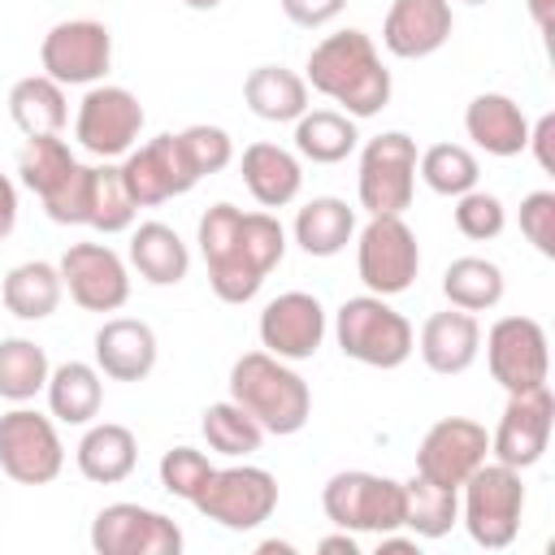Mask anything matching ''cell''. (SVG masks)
Returning a JSON list of instances; mask_svg holds the SVG:
<instances>
[{"mask_svg":"<svg viewBox=\"0 0 555 555\" xmlns=\"http://www.w3.org/2000/svg\"><path fill=\"white\" fill-rule=\"evenodd\" d=\"M325 330H330L325 308L308 291H282L278 299H269L260 312V325H256L260 347L278 360H291V364L312 360L325 343Z\"/></svg>","mask_w":555,"mask_h":555,"instance_id":"obj_20","label":"cell"},{"mask_svg":"<svg viewBox=\"0 0 555 555\" xmlns=\"http://www.w3.org/2000/svg\"><path fill=\"white\" fill-rule=\"evenodd\" d=\"M199 429H204L208 451H217V455H225V460H247V455H256L260 442H264V429H260L234 399L208 403Z\"/></svg>","mask_w":555,"mask_h":555,"instance_id":"obj_38","label":"cell"},{"mask_svg":"<svg viewBox=\"0 0 555 555\" xmlns=\"http://www.w3.org/2000/svg\"><path fill=\"white\" fill-rule=\"evenodd\" d=\"M48 416L61 425H91L104 403V373L87 360H65L48 373Z\"/></svg>","mask_w":555,"mask_h":555,"instance_id":"obj_27","label":"cell"},{"mask_svg":"<svg viewBox=\"0 0 555 555\" xmlns=\"http://www.w3.org/2000/svg\"><path fill=\"white\" fill-rule=\"evenodd\" d=\"M295 243L317 256V260H330L338 256L351 238H356V208L338 195H312L299 212H295V225H291Z\"/></svg>","mask_w":555,"mask_h":555,"instance_id":"obj_28","label":"cell"},{"mask_svg":"<svg viewBox=\"0 0 555 555\" xmlns=\"http://www.w3.org/2000/svg\"><path fill=\"white\" fill-rule=\"evenodd\" d=\"M304 82L312 91H321L325 100H334L347 117L364 121L377 117L390 104V69L382 65L377 43L364 30H338L325 35L312 52H308V74Z\"/></svg>","mask_w":555,"mask_h":555,"instance_id":"obj_1","label":"cell"},{"mask_svg":"<svg viewBox=\"0 0 555 555\" xmlns=\"http://www.w3.org/2000/svg\"><path fill=\"white\" fill-rule=\"evenodd\" d=\"M356 273L369 295H403L421 273V247L403 217H369L356 234Z\"/></svg>","mask_w":555,"mask_h":555,"instance_id":"obj_9","label":"cell"},{"mask_svg":"<svg viewBox=\"0 0 555 555\" xmlns=\"http://www.w3.org/2000/svg\"><path fill=\"white\" fill-rule=\"evenodd\" d=\"M520 234L542 256H555V191H529L520 199Z\"/></svg>","mask_w":555,"mask_h":555,"instance_id":"obj_43","label":"cell"},{"mask_svg":"<svg viewBox=\"0 0 555 555\" xmlns=\"http://www.w3.org/2000/svg\"><path fill=\"white\" fill-rule=\"evenodd\" d=\"M65 468V442L56 421L35 408H9L0 416V473L17 486H48Z\"/></svg>","mask_w":555,"mask_h":555,"instance_id":"obj_10","label":"cell"},{"mask_svg":"<svg viewBox=\"0 0 555 555\" xmlns=\"http://www.w3.org/2000/svg\"><path fill=\"white\" fill-rule=\"evenodd\" d=\"M39 65L61 87H95L113 65V35L95 17L56 22L39 43Z\"/></svg>","mask_w":555,"mask_h":555,"instance_id":"obj_13","label":"cell"},{"mask_svg":"<svg viewBox=\"0 0 555 555\" xmlns=\"http://www.w3.org/2000/svg\"><path fill=\"white\" fill-rule=\"evenodd\" d=\"M186 9H195V13H212V9H221L225 0H182Z\"/></svg>","mask_w":555,"mask_h":555,"instance_id":"obj_50","label":"cell"},{"mask_svg":"<svg viewBox=\"0 0 555 555\" xmlns=\"http://www.w3.org/2000/svg\"><path fill=\"white\" fill-rule=\"evenodd\" d=\"M238 221H243V208L234 204H212L204 217H199V230H195V243H199V256L208 264V286L221 304H247L260 295L264 278L243 260V247H238Z\"/></svg>","mask_w":555,"mask_h":555,"instance_id":"obj_12","label":"cell"},{"mask_svg":"<svg viewBox=\"0 0 555 555\" xmlns=\"http://www.w3.org/2000/svg\"><path fill=\"white\" fill-rule=\"evenodd\" d=\"M178 143H182V152H186V160H191V169L199 178L221 173L234 160V139L221 126H204V121L186 126V130H178Z\"/></svg>","mask_w":555,"mask_h":555,"instance_id":"obj_42","label":"cell"},{"mask_svg":"<svg viewBox=\"0 0 555 555\" xmlns=\"http://www.w3.org/2000/svg\"><path fill=\"white\" fill-rule=\"evenodd\" d=\"M61 295H65V282H61V269L48 264V260H22L4 273V286H0V299L4 308L17 317V321H43L61 308Z\"/></svg>","mask_w":555,"mask_h":555,"instance_id":"obj_32","label":"cell"},{"mask_svg":"<svg viewBox=\"0 0 555 555\" xmlns=\"http://www.w3.org/2000/svg\"><path fill=\"white\" fill-rule=\"evenodd\" d=\"M416 173L425 178V186H429L434 195L455 199V195H464V191L477 186L481 165H477V156H473L464 143H434V147H425V152L416 156Z\"/></svg>","mask_w":555,"mask_h":555,"instance_id":"obj_39","label":"cell"},{"mask_svg":"<svg viewBox=\"0 0 555 555\" xmlns=\"http://www.w3.org/2000/svg\"><path fill=\"white\" fill-rule=\"evenodd\" d=\"M186 546L182 529L139 503H108L91 520V551L95 555H178Z\"/></svg>","mask_w":555,"mask_h":555,"instance_id":"obj_15","label":"cell"},{"mask_svg":"<svg viewBox=\"0 0 555 555\" xmlns=\"http://www.w3.org/2000/svg\"><path fill=\"white\" fill-rule=\"evenodd\" d=\"M455 525H460V490L434 486L421 473L403 481V529L408 533L434 542V538H447Z\"/></svg>","mask_w":555,"mask_h":555,"instance_id":"obj_34","label":"cell"},{"mask_svg":"<svg viewBox=\"0 0 555 555\" xmlns=\"http://www.w3.org/2000/svg\"><path fill=\"white\" fill-rule=\"evenodd\" d=\"M525 152H533V160H538L546 173H555V113H542V117L529 126Z\"/></svg>","mask_w":555,"mask_h":555,"instance_id":"obj_45","label":"cell"},{"mask_svg":"<svg viewBox=\"0 0 555 555\" xmlns=\"http://www.w3.org/2000/svg\"><path fill=\"white\" fill-rule=\"evenodd\" d=\"M243 186L251 191V199L260 208H286L295 204L299 186H304V165L291 147H278V143H251L243 147Z\"/></svg>","mask_w":555,"mask_h":555,"instance_id":"obj_25","label":"cell"},{"mask_svg":"<svg viewBox=\"0 0 555 555\" xmlns=\"http://www.w3.org/2000/svg\"><path fill=\"white\" fill-rule=\"evenodd\" d=\"M464 134L486 156H520L529 143V117L525 108L503 91H481L464 108Z\"/></svg>","mask_w":555,"mask_h":555,"instance_id":"obj_24","label":"cell"},{"mask_svg":"<svg viewBox=\"0 0 555 555\" xmlns=\"http://www.w3.org/2000/svg\"><path fill=\"white\" fill-rule=\"evenodd\" d=\"M343 9H347V0H282V13H286L295 26H304V30L330 26Z\"/></svg>","mask_w":555,"mask_h":555,"instance_id":"obj_44","label":"cell"},{"mask_svg":"<svg viewBox=\"0 0 555 555\" xmlns=\"http://www.w3.org/2000/svg\"><path fill=\"white\" fill-rule=\"evenodd\" d=\"M507 282H503V269L486 256H460L447 264L442 273V295L451 308H464V312H490L499 299H503Z\"/></svg>","mask_w":555,"mask_h":555,"instance_id":"obj_35","label":"cell"},{"mask_svg":"<svg viewBox=\"0 0 555 555\" xmlns=\"http://www.w3.org/2000/svg\"><path fill=\"white\" fill-rule=\"evenodd\" d=\"M74 464L87 481L95 486H117L134 473L139 464V438L117 425V421H100V425H87V434L78 438V451H74Z\"/></svg>","mask_w":555,"mask_h":555,"instance_id":"obj_26","label":"cell"},{"mask_svg":"<svg viewBox=\"0 0 555 555\" xmlns=\"http://www.w3.org/2000/svg\"><path fill=\"white\" fill-rule=\"evenodd\" d=\"M551 429H555V395L551 386H533L520 395H507V408L490 434V455L507 468H533L546 447H551Z\"/></svg>","mask_w":555,"mask_h":555,"instance_id":"obj_16","label":"cell"},{"mask_svg":"<svg viewBox=\"0 0 555 555\" xmlns=\"http://www.w3.org/2000/svg\"><path fill=\"white\" fill-rule=\"evenodd\" d=\"M334 338L347 360L364 369H399L416 351L412 321L395 312L382 295H351L334 312Z\"/></svg>","mask_w":555,"mask_h":555,"instance_id":"obj_3","label":"cell"},{"mask_svg":"<svg viewBox=\"0 0 555 555\" xmlns=\"http://www.w3.org/2000/svg\"><path fill=\"white\" fill-rule=\"evenodd\" d=\"M464 4H490V0H464Z\"/></svg>","mask_w":555,"mask_h":555,"instance_id":"obj_51","label":"cell"},{"mask_svg":"<svg viewBox=\"0 0 555 555\" xmlns=\"http://www.w3.org/2000/svg\"><path fill=\"white\" fill-rule=\"evenodd\" d=\"M139 130H143V104L134 91L113 87V82H95L78 100L74 139L82 152H91L100 160H117L139 143Z\"/></svg>","mask_w":555,"mask_h":555,"instance_id":"obj_11","label":"cell"},{"mask_svg":"<svg viewBox=\"0 0 555 555\" xmlns=\"http://www.w3.org/2000/svg\"><path fill=\"white\" fill-rule=\"evenodd\" d=\"M520 512H525V481L520 468L507 464H481L468 473L460 486V520L468 538L481 551H503L520 533Z\"/></svg>","mask_w":555,"mask_h":555,"instance_id":"obj_4","label":"cell"},{"mask_svg":"<svg viewBox=\"0 0 555 555\" xmlns=\"http://www.w3.org/2000/svg\"><path fill=\"white\" fill-rule=\"evenodd\" d=\"M321 507L334 520V529L390 533V529H403V481L364 473V468H347L325 481Z\"/></svg>","mask_w":555,"mask_h":555,"instance_id":"obj_7","label":"cell"},{"mask_svg":"<svg viewBox=\"0 0 555 555\" xmlns=\"http://www.w3.org/2000/svg\"><path fill=\"white\" fill-rule=\"evenodd\" d=\"M486 460H490V434L473 416L434 421L416 447V473L447 490H460L468 481V473L481 468Z\"/></svg>","mask_w":555,"mask_h":555,"instance_id":"obj_17","label":"cell"},{"mask_svg":"<svg viewBox=\"0 0 555 555\" xmlns=\"http://www.w3.org/2000/svg\"><path fill=\"white\" fill-rule=\"evenodd\" d=\"M56 269L82 312H117L130 299V269L108 243H69Z\"/></svg>","mask_w":555,"mask_h":555,"instance_id":"obj_19","label":"cell"},{"mask_svg":"<svg viewBox=\"0 0 555 555\" xmlns=\"http://www.w3.org/2000/svg\"><path fill=\"white\" fill-rule=\"evenodd\" d=\"M230 399L264 429V434H299L312 416V390L291 369V360L260 351H243L230 364Z\"/></svg>","mask_w":555,"mask_h":555,"instance_id":"obj_2","label":"cell"},{"mask_svg":"<svg viewBox=\"0 0 555 555\" xmlns=\"http://www.w3.org/2000/svg\"><path fill=\"white\" fill-rule=\"evenodd\" d=\"M134 199L121 182V165H91L87 173V212H82V225L100 230V234H121L134 225Z\"/></svg>","mask_w":555,"mask_h":555,"instance_id":"obj_36","label":"cell"},{"mask_svg":"<svg viewBox=\"0 0 555 555\" xmlns=\"http://www.w3.org/2000/svg\"><path fill=\"white\" fill-rule=\"evenodd\" d=\"M503 225H507V208H503L499 195L477 191V186L464 191V195H455V230H460L464 238L490 243V238L503 234Z\"/></svg>","mask_w":555,"mask_h":555,"instance_id":"obj_40","label":"cell"},{"mask_svg":"<svg viewBox=\"0 0 555 555\" xmlns=\"http://www.w3.org/2000/svg\"><path fill=\"white\" fill-rule=\"evenodd\" d=\"M486 364H490V377L507 395L546 386V377H551V343H546L542 321H533V317H499L490 325V334H486Z\"/></svg>","mask_w":555,"mask_h":555,"instance_id":"obj_14","label":"cell"},{"mask_svg":"<svg viewBox=\"0 0 555 555\" xmlns=\"http://www.w3.org/2000/svg\"><path fill=\"white\" fill-rule=\"evenodd\" d=\"M256 551H264V555H269V551H278V555H295V546H291V542H278V538H269V542H260Z\"/></svg>","mask_w":555,"mask_h":555,"instance_id":"obj_49","label":"cell"},{"mask_svg":"<svg viewBox=\"0 0 555 555\" xmlns=\"http://www.w3.org/2000/svg\"><path fill=\"white\" fill-rule=\"evenodd\" d=\"M356 117H347L343 108H308L304 117H295V152L312 165H338L356 152Z\"/></svg>","mask_w":555,"mask_h":555,"instance_id":"obj_33","label":"cell"},{"mask_svg":"<svg viewBox=\"0 0 555 555\" xmlns=\"http://www.w3.org/2000/svg\"><path fill=\"white\" fill-rule=\"evenodd\" d=\"M243 100L260 121H295L308 113V82L286 65H256L243 78Z\"/></svg>","mask_w":555,"mask_h":555,"instance_id":"obj_31","label":"cell"},{"mask_svg":"<svg viewBox=\"0 0 555 555\" xmlns=\"http://www.w3.org/2000/svg\"><path fill=\"white\" fill-rule=\"evenodd\" d=\"M525 9H529V17H533V26L546 35L551 22H555V0H525Z\"/></svg>","mask_w":555,"mask_h":555,"instance_id":"obj_48","label":"cell"},{"mask_svg":"<svg viewBox=\"0 0 555 555\" xmlns=\"http://www.w3.org/2000/svg\"><path fill=\"white\" fill-rule=\"evenodd\" d=\"M130 264L152 286H178L191 269V251L165 221H143L130 230Z\"/></svg>","mask_w":555,"mask_h":555,"instance_id":"obj_30","label":"cell"},{"mask_svg":"<svg viewBox=\"0 0 555 555\" xmlns=\"http://www.w3.org/2000/svg\"><path fill=\"white\" fill-rule=\"evenodd\" d=\"M17 173L22 186L43 199V212L56 225H82L91 165H78L61 134H30L26 147L17 152Z\"/></svg>","mask_w":555,"mask_h":555,"instance_id":"obj_5","label":"cell"},{"mask_svg":"<svg viewBox=\"0 0 555 555\" xmlns=\"http://www.w3.org/2000/svg\"><path fill=\"white\" fill-rule=\"evenodd\" d=\"M455 30L451 0H390L382 22V43L399 61L434 56Z\"/></svg>","mask_w":555,"mask_h":555,"instance_id":"obj_21","label":"cell"},{"mask_svg":"<svg viewBox=\"0 0 555 555\" xmlns=\"http://www.w3.org/2000/svg\"><path fill=\"white\" fill-rule=\"evenodd\" d=\"M317 551H321V555H360V542H356V533L338 529V533L321 538V542H317Z\"/></svg>","mask_w":555,"mask_h":555,"instance_id":"obj_47","label":"cell"},{"mask_svg":"<svg viewBox=\"0 0 555 555\" xmlns=\"http://www.w3.org/2000/svg\"><path fill=\"white\" fill-rule=\"evenodd\" d=\"M416 351H421L425 369H434V373H442V377L468 373L473 360L481 356V325H477V312H464V308L434 312V317L421 325Z\"/></svg>","mask_w":555,"mask_h":555,"instance_id":"obj_23","label":"cell"},{"mask_svg":"<svg viewBox=\"0 0 555 555\" xmlns=\"http://www.w3.org/2000/svg\"><path fill=\"white\" fill-rule=\"evenodd\" d=\"M17 225V186L9 173H0V238H9Z\"/></svg>","mask_w":555,"mask_h":555,"instance_id":"obj_46","label":"cell"},{"mask_svg":"<svg viewBox=\"0 0 555 555\" xmlns=\"http://www.w3.org/2000/svg\"><path fill=\"white\" fill-rule=\"evenodd\" d=\"M9 117L13 126L30 139V134H61L69 121V100L65 87L48 74H26L9 87Z\"/></svg>","mask_w":555,"mask_h":555,"instance_id":"obj_29","label":"cell"},{"mask_svg":"<svg viewBox=\"0 0 555 555\" xmlns=\"http://www.w3.org/2000/svg\"><path fill=\"white\" fill-rule=\"evenodd\" d=\"M156 330L134 317H108L95 330V369L113 382H143L156 369Z\"/></svg>","mask_w":555,"mask_h":555,"instance_id":"obj_22","label":"cell"},{"mask_svg":"<svg viewBox=\"0 0 555 555\" xmlns=\"http://www.w3.org/2000/svg\"><path fill=\"white\" fill-rule=\"evenodd\" d=\"M191 507L204 520H217L221 529H234V533L260 529L278 512V477L269 468H256V464L212 468L208 486L195 494Z\"/></svg>","mask_w":555,"mask_h":555,"instance_id":"obj_8","label":"cell"},{"mask_svg":"<svg viewBox=\"0 0 555 555\" xmlns=\"http://www.w3.org/2000/svg\"><path fill=\"white\" fill-rule=\"evenodd\" d=\"M48 351L35 338H0V399L9 403H26L48 386Z\"/></svg>","mask_w":555,"mask_h":555,"instance_id":"obj_37","label":"cell"},{"mask_svg":"<svg viewBox=\"0 0 555 555\" xmlns=\"http://www.w3.org/2000/svg\"><path fill=\"white\" fill-rule=\"evenodd\" d=\"M121 182H126L134 208H156V204H165L173 195H186L199 182V173L191 169L178 134L165 130V134H156V139H147V143L126 152Z\"/></svg>","mask_w":555,"mask_h":555,"instance_id":"obj_18","label":"cell"},{"mask_svg":"<svg viewBox=\"0 0 555 555\" xmlns=\"http://www.w3.org/2000/svg\"><path fill=\"white\" fill-rule=\"evenodd\" d=\"M416 139L403 130H386L360 147L356 195L369 217H403L416 195Z\"/></svg>","mask_w":555,"mask_h":555,"instance_id":"obj_6","label":"cell"},{"mask_svg":"<svg viewBox=\"0 0 555 555\" xmlns=\"http://www.w3.org/2000/svg\"><path fill=\"white\" fill-rule=\"evenodd\" d=\"M160 486L173 494V499H186V503H195V494L208 486V477H212V460L204 455V451H195V447H169L165 455H160Z\"/></svg>","mask_w":555,"mask_h":555,"instance_id":"obj_41","label":"cell"}]
</instances>
